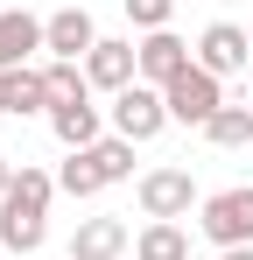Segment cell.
I'll return each instance as SVG.
<instances>
[{
  "mask_svg": "<svg viewBox=\"0 0 253 260\" xmlns=\"http://www.w3.org/2000/svg\"><path fill=\"white\" fill-rule=\"evenodd\" d=\"M49 197H56V176L21 162L14 190L0 197V246L7 253H42V239H49Z\"/></svg>",
  "mask_w": 253,
  "mask_h": 260,
  "instance_id": "obj_1",
  "label": "cell"
},
{
  "mask_svg": "<svg viewBox=\"0 0 253 260\" xmlns=\"http://www.w3.org/2000/svg\"><path fill=\"white\" fill-rule=\"evenodd\" d=\"M126 176H134V141L106 134V141L78 148V155H71V162L56 169V190H64V197H99V190L126 183Z\"/></svg>",
  "mask_w": 253,
  "mask_h": 260,
  "instance_id": "obj_2",
  "label": "cell"
},
{
  "mask_svg": "<svg viewBox=\"0 0 253 260\" xmlns=\"http://www.w3.org/2000/svg\"><path fill=\"white\" fill-rule=\"evenodd\" d=\"M197 232H204L218 253L225 246H253V183H232V190L204 197L197 204Z\"/></svg>",
  "mask_w": 253,
  "mask_h": 260,
  "instance_id": "obj_3",
  "label": "cell"
},
{
  "mask_svg": "<svg viewBox=\"0 0 253 260\" xmlns=\"http://www.w3.org/2000/svg\"><path fill=\"white\" fill-rule=\"evenodd\" d=\"M162 99H169V127H197V134H204L211 113L225 106V78H211V71H197V63H190V71H183Z\"/></svg>",
  "mask_w": 253,
  "mask_h": 260,
  "instance_id": "obj_4",
  "label": "cell"
},
{
  "mask_svg": "<svg viewBox=\"0 0 253 260\" xmlns=\"http://www.w3.org/2000/svg\"><path fill=\"white\" fill-rule=\"evenodd\" d=\"M169 127V99L155 85H126V91H113V134H120V141H134V148H141V141H155V134Z\"/></svg>",
  "mask_w": 253,
  "mask_h": 260,
  "instance_id": "obj_5",
  "label": "cell"
},
{
  "mask_svg": "<svg viewBox=\"0 0 253 260\" xmlns=\"http://www.w3.org/2000/svg\"><path fill=\"white\" fill-rule=\"evenodd\" d=\"M134 49H141V85H155V91H169L190 63H197V49L183 43L176 28H155V36H141Z\"/></svg>",
  "mask_w": 253,
  "mask_h": 260,
  "instance_id": "obj_6",
  "label": "cell"
},
{
  "mask_svg": "<svg viewBox=\"0 0 253 260\" xmlns=\"http://www.w3.org/2000/svg\"><path fill=\"white\" fill-rule=\"evenodd\" d=\"M246 63H253V36H246V28L211 21L204 36H197V71H211V78H239Z\"/></svg>",
  "mask_w": 253,
  "mask_h": 260,
  "instance_id": "obj_7",
  "label": "cell"
},
{
  "mask_svg": "<svg viewBox=\"0 0 253 260\" xmlns=\"http://www.w3.org/2000/svg\"><path fill=\"white\" fill-rule=\"evenodd\" d=\"M134 197H141L148 218H190V204H197V176H190V169H148Z\"/></svg>",
  "mask_w": 253,
  "mask_h": 260,
  "instance_id": "obj_8",
  "label": "cell"
},
{
  "mask_svg": "<svg viewBox=\"0 0 253 260\" xmlns=\"http://www.w3.org/2000/svg\"><path fill=\"white\" fill-rule=\"evenodd\" d=\"M84 78H91V91H126V85H141V49L120 43V36H99V49L84 56Z\"/></svg>",
  "mask_w": 253,
  "mask_h": 260,
  "instance_id": "obj_9",
  "label": "cell"
},
{
  "mask_svg": "<svg viewBox=\"0 0 253 260\" xmlns=\"http://www.w3.org/2000/svg\"><path fill=\"white\" fill-rule=\"evenodd\" d=\"M126 253H134L126 218H113V211L78 218V232H71V260H126Z\"/></svg>",
  "mask_w": 253,
  "mask_h": 260,
  "instance_id": "obj_10",
  "label": "cell"
},
{
  "mask_svg": "<svg viewBox=\"0 0 253 260\" xmlns=\"http://www.w3.org/2000/svg\"><path fill=\"white\" fill-rule=\"evenodd\" d=\"M42 36H49V56H64V63H84V56L99 49V28H91L84 7H56V14L42 21Z\"/></svg>",
  "mask_w": 253,
  "mask_h": 260,
  "instance_id": "obj_11",
  "label": "cell"
},
{
  "mask_svg": "<svg viewBox=\"0 0 253 260\" xmlns=\"http://www.w3.org/2000/svg\"><path fill=\"white\" fill-rule=\"evenodd\" d=\"M36 49H49L42 21L28 14V7H0V71H21Z\"/></svg>",
  "mask_w": 253,
  "mask_h": 260,
  "instance_id": "obj_12",
  "label": "cell"
},
{
  "mask_svg": "<svg viewBox=\"0 0 253 260\" xmlns=\"http://www.w3.org/2000/svg\"><path fill=\"white\" fill-rule=\"evenodd\" d=\"M49 134H56V141H64L71 155H78V148H91V141H106V134H99V106H91V99L49 106Z\"/></svg>",
  "mask_w": 253,
  "mask_h": 260,
  "instance_id": "obj_13",
  "label": "cell"
},
{
  "mask_svg": "<svg viewBox=\"0 0 253 260\" xmlns=\"http://www.w3.org/2000/svg\"><path fill=\"white\" fill-rule=\"evenodd\" d=\"M134 260H190V232L176 218H148L134 232Z\"/></svg>",
  "mask_w": 253,
  "mask_h": 260,
  "instance_id": "obj_14",
  "label": "cell"
},
{
  "mask_svg": "<svg viewBox=\"0 0 253 260\" xmlns=\"http://www.w3.org/2000/svg\"><path fill=\"white\" fill-rule=\"evenodd\" d=\"M14 120L21 113H49V85H42V63H21V71H7V99H0Z\"/></svg>",
  "mask_w": 253,
  "mask_h": 260,
  "instance_id": "obj_15",
  "label": "cell"
},
{
  "mask_svg": "<svg viewBox=\"0 0 253 260\" xmlns=\"http://www.w3.org/2000/svg\"><path fill=\"white\" fill-rule=\"evenodd\" d=\"M42 85H49V106L91 99V78H84V63H64V56H49V63H42Z\"/></svg>",
  "mask_w": 253,
  "mask_h": 260,
  "instance_id": "obj_16",
  "label": "cell"
},
{
  "mask_svg": "<svg viewBox=\"0 0 253 260\" xmlns=\"http://www.w3.org/2000/svg\"><path fill=\"white\" fill-rule=\"evenodd\" d=\"M211 148H246L253 141V106H218L211 113V127H204Z\"/></svg>",
  "mask_w": 253,
  "mask_h": 260,
  "instance_id": "obj_17",
  "label": "cell"
},
{
  "mask_svg": "<svg viewBox=\"0 0 253 260\" xmlns=\"http://www.w3.org/2000/svg\"><path fill=\"white\" fill-rule=\"evenodd\" d=\"M126 21H134L141 36H155V28L176 21V0H126Z\"/></svg>",
  "mask_w": 253,
  "mask_h": 260,
  "instance_id": "obj_18",
  "label": "cell"
},
{
  "mask_svg": "<svg viewBox=\"0 0 253 260\" xmlns=\"http://www.w3.org/2000/svg\"><path fill=\"white\" fill-rule=\"evenodd\" d=\"M7 190H14V162L0 155V197H7Z\"/></svg>",
  "mask_w": 253,
  "mask_h": 260,
  "instance_id": "obj_19",
  "label": "cell"
},
{
  "mask_svg": "<svg viewBox=\"0 0 253 260\" xmlns=\"http://www.w3.org/2000/svg\"><path fill=\"white\" fill-rule=\"evenodd\" d=\"M218 260H253V246H225V253H218Z\"/></svg>",
  "mask_w": 253,
  "mask_h": 260,
  "instance_id": "obj_20",
  "label": "cell"
},
{
  "mask_svg": "<svg viewBox=\"0 0 253 260\" xmlns=\"http://www.w3.org/2000/svg\"><path fill=\"white\" fill-rule=\"evenodd\" d=\"M0 99H7V71H0ZM0 113H7V106H0Z\"/></svg>",
  "mask_w": 253,
  "mask_h": 260,
  "instance_id": "obj_21",
  "label": "cell"
},
{
  "mask_svg": "<svg viewBox=\"0 0 253 260\" xmlns=\"http://www.w3.org/2000/svg\"><path fill=\"white\" fill-rule=\"evenodd\" d=\"M0 253H7V246H0Z\"/></svg>",
  "mask_w": 253,
  "mask_h": 260,
  "instance_id": "obj_22",
  "label": "cell"
},
{
  "mask_svg": "<svg viewBox=\"0 0 253 260\" xmlns=\"http://www.w3.org/2000/svg\"><path fill=\"white\" fill-rule=\"evenodd\" d=\"M246 36H253V28H246Z\"/></svg>",
  "mask_w": 253,
  "mask_h": 260,
  "instance_id": "obj_23",
  "label": "cell"
}]
</instances>
